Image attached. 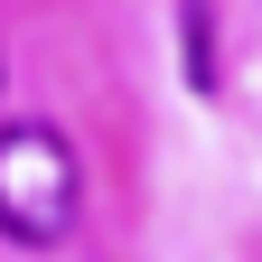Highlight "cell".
I'll return each mask as SVG.
<instances>
[{
    "label": "cell",
    "instance_id": "1",
    "mask_svg": "<svg viewBox=\"0 0 262 262\" xmlns=\"http://www.w3.org/2000/svg\"><path fill=\"white\" fill-rule=\"evenodd\" d=\"M84 215V159L56 122H0V234L28 253H56Z\"/></svg>",
    "mask_w": 262,
    "mask_h": 262
},
{
    "label": "cell",
    "instance_id": "2",
    "mask_svg": "<svg viewBox=\"0 0 262 262\" xmlns=\"http://www.w3.org/2000/svg\"><path fill=\"white\" fill-rule=\"evenodd\" d=\"M0 84H10V66H0Z\"/></svg>",
    "mask_w": 262,
    "mask_h": 262
}]
</instances>
